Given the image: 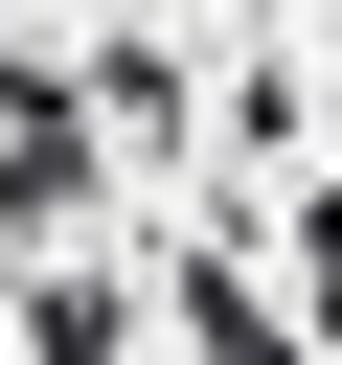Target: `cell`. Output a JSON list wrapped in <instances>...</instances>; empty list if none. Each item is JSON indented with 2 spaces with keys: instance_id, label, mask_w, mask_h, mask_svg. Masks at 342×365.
<instances>
[{
  "instance_id": "6da1fadb",
  "label": "cell",
  "mask_w": 342,
  "mask_h": 365,
  "mask_svg": "<svg viewBox=\"0 0 342 365\" xmlns=\"http://www.w3.org/2000/svg\"><path fill=\"white\" fill-rule=\"evenodd\" d=\"M68 205H91V91H68V68H46V46H0V228H23V251H46V228H68Z\"/></svg>"
},
{
  "instance_id": "7a4b0ae2",
  "label": "cell",
  "mask_w": 342,
  "mask_h": 365,
  "mask_svg": "<svg viewBox=\"0 0 342 365\" xmlns=\"http://www.w3.org/2000/svg\"><path fill=\"white\" fill-rule=\"evenodd\" d=\"M296 319L342 342V205H296Z\"/></svg>"
}]
</instances>
